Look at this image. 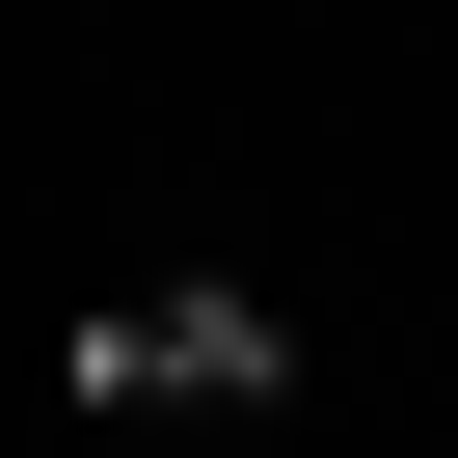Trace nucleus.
<instances>
[{
	"label": "nucleus",
	"mask_w": 458,
	"mask_h": 458,
	"mask_svg": "<svg viewBox=\"0 0 458 458\" xmlns=\"http://www.w3.org/2000/svg\"><path fill=\"white\" fill-rule=\"evenodd\" d=\"M270 377H297V324H270V297H216V270H162V297L81 324V404H270Z\"/></svg>",
	"instance_id": "nucleus-1"
}]
</instances>
